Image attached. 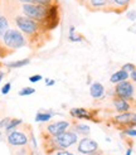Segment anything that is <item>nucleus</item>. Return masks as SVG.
Masks as SVG:
<instances>
[{
  "label": "nucleus",
  "instance_id": "nucleus-32",
  "mask_svg": "<svg viewBox=\"0 0 136 155\" xmlns=\"http://www.w3.org/2000/svg\"><path fill=\"white\" fill-rule=\"evenodd\" d=\"M130 125L131 126H136V114H132V117L130 121Z\"/></svg>",
  "mask_w": 136,
  "mask_h": 155
},
{
  "label": "nucleus",
  "instance_id": "nucleus-2",
  "mask_svg": "<svg viewBox=\"0 0 136 155\" xmlns=\"http://www.w3.org/2000/svg\"><path fill=\"white\" fill-rule=\"evenodd\" d=\"M2 38H3L4 45L9 49H19L27 44L25 37L19 30H15V29H9Z\"/></svg>",
  "mask_w": 136,
  "mask_h": 155
},
{
  "label": "nucleus",
  "instance_id": "nucleus-16",
  "mask_svg": "<svg viewBox=\"0 0 136 155\" xmlns=\"http://www.w3.org/2000/svg\"><path fill=\"white\" fill-rule=\"evenodd\" d=\"M110 0H88V4L93 8V9H103L105 6H107Z\"/></svg>",
  "mask_w": 136,
  "mask_h": 155
},
{
  "label": "nucleus",
  "instance_id": "nucleus-1",
  "mask_svg": "<svg viewBox=\"0 0 136 155\" xmlns=\"http://www.w3.org/2000/svg\"><path fill=\"white\" fill-rule=\"evenodd\" d=\"M15 24L20 29V32H23L25 35H29V37L37 35L39 29L42 28L40 23L25 17V15H18V17H15Z\"/></svg>",
  "mask_w": 136,
  "mask_h": 155
},
{
  "label": "nucleus",
  "instance_id": "nucleus-24",
  "mask_svg": "<svg viewBox=\"0 0 136 155\" xmlns=\"http://www.w3.org/2000/svg\"><path fill=\"white\" fill-rule=\"evenodd\" d=\"M68 39H70L71 42H81L82 41V37L78 35L77 33L74 32H70V35H68Z\"/></svg>",
  "mask_w": 136,
  "mask_h": 155
},
{
  "label": "nucleus",
  "instance_id": "nucleus-19",
  "mask_svg": "<svg viewBox=\"0 0 136 155\" xmlns=\"http://www.w3.org/2000/svg\"><path fill=\"white\" fill-rule=\"evenodd\" d=\"M21 122H23V121H21L20 119H11V120H10V122L8 124V125H6V127H5L6 133L9 134V133H11V131H14L15 129H17V127L20 125Z\"/></svg>",
  "mask_w": 136,
  "mask_h": 155
},
{
  "label": "nucleus",
  "instance_id": "nucleus-35",
  "mask_svg": "<svg viewBox=\"0 0 136 155\" xmlns=\"http://www.w3.org/2000/svg\"><path fill=\"white\" fill-rule=\"evenodd\" d=\"M88 155H102L101 153H97V151H95V153H91V154H88Z\"/></svg>",
  "mask_w": 136,
  "mask_h": 155
},
{
  "label": "nucleus",
  "instance_id": "nucleus-13",
  "mask_svg": "<svg viewBox=\"0 0 136 155\" xmlns=\"http://www.w3.org/2000/svg\"><path fill=\"white\" fill-rule=\"evenodd\" d=\"M71 116L77 119H89V114L86 108H81V107H76L71 110Z\"/></svg>",
  "mask_w": 136,
  "mask_h": 155
},
{
  "label": "nucleus",
  "instance_id": "nucleus-30",
  "mask_svg": "<svg viewBox=\"0 0 136 155\" xmlns=\"http://www.w3.org/2000/svg\"><path fill=\"white\" fill-rule=\"evenodd\" d=\"M127 18L130 20H135L136 19V13L135 12H128L127 13Z\"/></svg>",
  "mask_w": 136,
  "mask_h": 155
},
{
  "label": "nucleus",
  "instance_id": "nucleus-34",
  "mask_svg": "<svg viewBox=\"0 0 136 155\" xmlns=\"http://www.w3.org/2000/svg\"><path fill=\"white\" fill-rule=\"evenodd\" d=\"M45 82H47V84H48V86H53V84H54L56 83V81L54 80H45Z\"/></svg>",
  "mask_w": 136,
  "mask_h": 155
},
{
  "label": "nucleus",
  "instance_id": "nucleus-18",
  "mask_svg": "<svg viewBox=\"0 0 136 155\" xmlns=\"http://www.w3.org/2000/svg\"><path fill=\"white\" fill-rule=\"evenodd\" d=\"M29 58H25V59H20V61H15V62H9L6 63V67L8 68H20V67H24L27 64H29Z\"/></svg>",
  "mask_w": 136,
  "mask_h": 155
},
{
  "label": "nucleus",
  "instance_id": "nucleus-39",
  "mask_svg": "<svg viewBox=\"0 0 136 155\" xmlns=\"http://www.w3.org/2000/svg\"><path fill=\"white\" fill-rule=\"evenodd\" d=\"M0 136H2V133H0Z\"/></svg>",
  "mask_w": 136,
  "mask_h": 155
},
{
  "label": "nucleus",
  "instance_id": "nucleus-3",
  "mask_svg": "<svg viewBox=\"0 0 136 155\" xmlns=\"http://www.w3.org/2000/svg\"><path fill=\"white\" fill-rule=\"evenodd\" d=\"M48 8L49 6H44V5H38V4H23L21 5V10L23 14L25 17L37 20L38 23H42L48 14Z\"/></svg>",
  "mask_w": 136,
  "mask_h": 155
},
{
  "label": "nucleus",
  "instance_id": "nucleus-31",
  "mask_svg": "<svg viewBox=\"0 0 136 155\" xmlns=\"http://www.w3.org/2000/svg\"><path fill=\"white\" fill-rule=\"evenodd\" d=\"M56 155H73L72 153H70L68 150H58Z\"/></svg>",
  "mask_w": 136,
  "mask_h": 155
},
{
  "label": "nucleus",
  "instance_id": "nucleus-6",
  "mask_svg": "<svg viewBox=\"0 0 136 155\" xmlns=\"http://www.w3.org/2000/svg\"><path fill=\"white\" fill-rule=\"evenodd\" d=\"M115 94L117 97L120 98H124V100H131L134 97V94H135V88L132 86L131 82L128 81H122L116 84L115 87Z\"/></svg>",
  "mask_w": 136,
  "mask_h": 155
},
{
  "label": "nucleus",
  "instance_id": "nucleus-23",
  "mask_svg": "<svg viewBox=\"0 0 136 155\" xmlns=\"http://www.w3.org/2000/svg\"><path fill=\"white\" fill-rule=\"evenodd\" d=\"M112 3L115 6H118V8H126L128 4H130V0H112Z\"/></svg>",
  "mask_w": 136,
  "mask_h": 155
},
{
  "label": "nucleus",
  "instance_id": "nucleus-11",
  "mask_svg": "<svg viewBox=\"0 0 136 155\" xmlns=\"http://www.w3.org/2000/svg\"><path fill=\"white\" fill-rule=\"evenodd\" d=\"M113 105H115V108L118 111V112H127L130 110V104H128L126 100L124 98H120V97H116L113 100Z\"/></svg>",
  "mask_w": 136,
  "mask_h": 155
},
{
  "label": "nucleus",
  "instance_id": "nucleus-28",
  "mask_svg": "<svg viewBox=\"0 0 136 155\" xmlns=\"http://www.w3.org/2000/svg\"><path fill=\"white\" fill-rule=\"evenodd\" d=\"M10 120H11V119H9V117L3 119L2 121H0V127H6V125L10 122Z\"/></svg>",
  "mask_w": 136,
  "mask_h": 155
},
{
  "label": "nucleus",
  "instance_id": "nucleus-36",
  "mask_svg": "<svg viewBox=\"0 0 136 155\" xmlns=\"http://www.w3.org/2000/svg\"><path fill=\"white\" fill-rule=\"evenodd\" d=\"M131 153H132V150H131V149H128V150L126 151V155H131Z\"/></svg>",
  "mask_w": 136,
  "mask_h": 155
},
{
  "label": "nucleus",
  "instance_id": "nucleus-17",
  "mask_svg": "<svg viewBox=\"0 0 136 155\" xmlns=\"http://www.w3.org/2000/svg\"><path fill=\"white\" fill-rule=\"evenodd\" d=\"M8 30H9V21L4 17V15H0V38H2Z\"/></svg>",
  "mask_w": 136,
  "mask_h": 155
},
{
  "label": "nucleus",
  "instance_id": "nucleus-26",
  "mask_svg": "<svg viewBox=\"0 0 136 155\" xmlns=\"http://www.w3.org/2000/svg\"><path fill=\"white\" fill-rule=\"evenodd\" d=\"M10 88H11V83H9V82L5 83L3 86V88H2V94L3 95H8L10 92Z\"/></svg>",
  "mask_w": 136,
  "mask_h": 155
},
{
  "label": "nucleus",
  "instance_id": "nucleus-37",
  "mask_svg": "<svg viewBox=\"0 0 136 155\" xmlns=\"http://www.w3.org/2000/svg\"><path fill=\"white\" fill-rule=\"evenodd\" d=\"M3 76H4L3 73H0V82H2V80H3Z\"/></svg>",
  "mask_w": 136,
  "mask_h": 155
},
{
  "label": "nucleus",
  "instance_id": "nucleus-12",
  "mask_svg": "<svg viewBox=\"0 0 136 155\" xmlns=\"http://www.w3.org/2000/svg\"><path fill=\"white\" fill-rule=\"evenodd\" d=\"M128 76H130V73H127L126 71H124V69H120V71L115 72V73L111 76L110 81L112 83H120V82H122V81H127Z\"/></svg>",
  "mask_w": 136,
  "mask_h": 155
},
{
  "label": "nucleus",
  "instance_id": "nucleus-21",
  "mask_svg": "<svg viewBox=\"0 0 136 155\" xmlns=\"http://www.w3.org/2000/svg\"><path fill=\"white\" fill-rule=\"evenodd\" d=\"M74 131L82 135H88L89 134V126L85 125V124H78V125H74Z\"/></svg>",
  "mask_w": 136,
  "mask_h": 155
},
{
  "label": "nucleus",
  "instance_id": "nucleus-5",
  "mask_svg": "<svg viewBox=\"0 0 136 155\" xmlns=\"http://www.w3.org/2000/svg\"><path fill=\"white\" fill-rule=\"evenodd\" d=\"M58 23H59V6L56 3L48 8L47 18L40 23V27L45 30H52L58 25Z\"/></svg>",
  "mask_w": 136,
  "mask_h": 155
},
{
  "label": "nucleus",
  "instance_id": "nucleus-22",
  "mask_svg": "<svg viewBox=\"0 0 136 155\" xmlns=\"http://www.w3.org/2000/svg\"><path fill=\"white\" fill-rule=\"evenodd\" d=\"M35 90L33 87H24L19 91V96H28V95H33Z\"/></svg>",
  "mask_w": 136,
  "mask_h": 155
},
{
  "label": "nucleus",
  "instance_id": "nucleus-25",
  "mask_svg": "<svg viewBox=\"0 0 136 155\" xmlns=\"http://www.w3.org/2000/svg\"><path fill=\"white\" fill-rule=\"evenodd\" d=\"M122 69L124 71H126L127 73H131L132 71H135V66L132 64V63H126V64H124V67H122Z\"/></svg>",
  "mask_w": 136,
  "mask_h": 155
},
{
  "label": "nucleus",
  "instance_id": "nucleus-7",
  "mask_svg": "<svg viewBox=\"0 0 136 155\" xmlns=\"http://www.w3.org/2000/svg\"><path fill=\"white\" fill-rule=\"evenodd\" d=\"M28 141H29L28 136L24 133H21V131L14 130L8 134V143L11 146H15V148H23V146L28 144Z\"/></svg>",
  "mask_w": 136,
  "mask_h": 155
},
{
  "label": "nucleus",
  "instance_id": "nucleus-4",
  "mask_svg": "<svg viewBox=\"0 0 136 155\" xmlns=\"http://www.w3.org/2000/svg\"><path fill=\"white\" fill-rule=\"evenodd\" d=\"M50 140L53 143V146H56L57 149L60 150H66L68 148L73 146L78 141V136L76 133H72V131H64V133L52 136Z\"/></svg>",
  "mask_w": 136,
  "mask_h": 155
},
{
  "label": "nucleus",
  "instance_id": "nucleus-14",
  "mask_svg": "<svg viewBox=\"0 0 136 155\" xmlns=\"http://www.w3.org/2000/svg\"><path fill=\"white\" fill-rule=\"evenodd\" d=\"M18 2L23 4H38L44 6H50L53 4H56V0H18Z\"/></svg>",
  "mask_w": 136,
  "mask_h": 155
},
{
  "label": "nucleus",
  "instance_id": "nucleus-8",
  "mask_svg": "<svg viewBox=\"0 0 136 155\" xmlns=\"http://www.w3.org/2000/svg\"><path fill=\"white\" fill-rule=\"evenodd\" d=\"M77 150L78 153L81 154H91V153H95L98 150V144L92 140V139H89V137H85V139H82V140L79 141L78 146H77Z\"/></svg>",
  "mask_w": 136,
  "mask_h": 155
},
{
  "label": "nucleus",
  "instance_id": "nucleus-20",
  "mask_svg": "<svg viewBox=\"0 0 136 155\" xmlns=\"http://www.w3.org/2000/svg\"><path fill=\"white\" fill-rule=\"evenodd\" d=\"M53 117V115L50 112H38L35 116L37 122H47Z\"/></svg>",
  "mask_w": 136,
  "mask_h": 155
},
{
  "label": "nucleus",
  "instance_id": "nucleus-33",
  "mask_svg": "<svg viewBox=\"0 0 136 155\" xmlns=\"http://www.w3.org/2000/svg\"><path fill=\"white\" fill-rule=\"evenodd\" d=\"M130 77H131V80H132V81H135V82H136V69L130 73Z\"/></svg>",
  "mask_w": 136,
  "mask_h": 155
},
{
  "label": "nucleus",
  "instance_id": "nucleus-10",
  "mask_svg": "<svg viewBox=\"0 0 136 155\" xmlns=\"http://www.w3.org/2000/svg\"><path fill=\"white\" fill-rule=\"evenodd\" d=\"M89 94L93 98H101L105 95V87L100 82H93L89 87Z\"/></svg>",
  "mask_w": 136,
  "mask_h": 155
},
{
  "label": "nucleus",
  "instance_id": "nucleus-29",
  "mask_svg": "<svg viewBox=\"0 0 136 155\" xmlns=\"http://www.w3.org/2000/svg\"><path fill=\"white\" fill-rule=\"evenodd\" d=\"M125 134L128 136H136V129H127L125 130Z\"/></svg>",
  "mask_w": 136,
  "mask_h": 155
},
{
  "label": "nucleus",
  "instance_id": "nucleus-9",
  "mask_svg": "<svg viewBox=\"0 0 136 155\" xmlns=\"http://www.w3.org/2000/svg\"><path fill=\"white\" fill-rule=\"evenodd\" d=\"M71 124L68 121H57V122H53L50 125L47 126V133L50 135V136H56V135H59L67 131V129L70 127Z\"/></svg>",
  "mask_w": 136,
  "mask_h": 155
},
{
  "label": "nucleus",
  "instance_id": "nucleus-27",
  "mask_svg": "<svg viewBox=\"0 0 136 155\" xmlns=\"http://www.w3.org/2000/svg\"><path fill=\"white\" fill-rule=\"evenodd\" d=\"M43 80V77L40 74H35V76H32V77H29V81L32 82V83H35V82H39Z\"/></svg>",
  "mask_w": 136,
  "mask_h": 155
},
{
  "label": "nucleus",
  "instance_id": "nucleus-15",
  "mask_svg": "<svg viewBox=\"0 0 136 155\" xmlns=\"http://www.w3.org/2000/svg\"><path fill=\"white\" fill-rule=\"evenodd\" d=\"M131 117H132V114H130V112H122L121 115L116 116L115 121H117L118 124H122V125H130Z\"/></svg>",
  "mask_w": 136,
  "mask_h": 155
},
{
  "label": "nucleus",
  "instance_id": "nucleus-38",
  "mask_svg": "<svg viewBox=\"0 0 136 155\" xmlns=\"http://www.w3.org/2000/svg\"><path fill=\"white\" fill-rule=\"evenodd\" d=\"M79 2H82V3H86V2H88V0H79Z\"/></svg>",
  "mask_w": 136,
  "mask_h": 155
}]
</instances>
